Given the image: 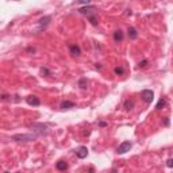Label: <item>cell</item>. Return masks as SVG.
Wrapping results in <instances>:
<instances>
[{
    "label": "cell",
    "instance_id": "11",
    "mask_svg": "<svg viewBox=\"0 0 173 173\" xmlns=\"http://www.w3.org/2000/svg\"><path fill=\"white\" fill-rule=\"evenodd\" d=\"M127 34H129L130 39H137V38H138V31H137L133 26H130L129 29H127Z\"/></svg>",
    "mask_w": 173,
    "mask_h": 173
},
{
    "label": "cell",
    "instance_id": "16",
    "mask_svg": "<svg viewBox=\"0 0 173 173\" xmlns=\"http://www.w3.org/2000/svg\"><path fill=\"white\" fill-rule=\"evenodd\" d=\"M114 73H115L116 76H123V74H125V68L116 66L115 69H114Z\"/></svg>",
    "mask_w": 173,
    "mask_h": 173
},
{
    "label": "cell",
    "instance_id": "22",
    "mask_svg": "<svg viewBox=\"0 0 173 173\" xmlns=\"http://www.w3.org/2000/svg\"><path fill=\"white\" fill-rule=\"evenodd\" d=\"M99 126H100V127H107L108 123H107V122H99Z\"/></svg>",
    "mask_w": 173,
    "mask_h": 173
},
{
    "label": "cell",
    "instance_id": "27",
    "mask_svg": "<svg viewBox=\"0 0 173 173\" xmlns=\"http://www.w3.org/2000/svg\"><path fill=\"white\" fill-rule=\"evenodd\" d=\"M4 173H10V172H4ZM16 173H20V172H16Z\"/></svg>",
    "mask_w": 173,
    "mask_h": 173
},
{
    "label": "cell",
    "instance_id": "7",
    "mask_svg": "<svg viewBox=\"0 0 173 173\" xmlns=\"http://www.w3.org/2000/svg\"><path fill=\"white\" fill-rule=\"evenodd\" d=\"M69 52H70V54H72V56H74V57L81 56V49H80V46H78V45H76V43L69 45Z\"/></svg>",
    "mask_w": 173,
    "mask_h": 173
},
{
    "label": "cell",
    "instance_id": "25",
    "mask_svg": "<svg viewBox=\"0 0 173 173\" xmlns=\"http://www.w3.org/2000/svg\"><path fill=\"white\" fill-rule=\"evenodd\" d=\"M95 68H96V69H101V65L100 64H95Z\"/></svg>",
    "mask_w": 173,
    "mask_h": 173
},
{
    "label": "cell",
    "instance_id": "20",
    "mask_svg": "<svg viewBox=\"0 0 173 173\" xmlns=\"http://www.w3.org/2000/svg\"><path fill=\"white\" fill-rule=\"evenodd\" d=\"M166 166H168V168H173V158H169L168 161H166Z\"/></svg>",
    "mask_w": 173,
    "mask_h": 173
},
{
    "label": "cell",
    "instance_id": "13",
    "mask_svg": "<svg viewBox=\"0 0 173 173\" xmlns=\"http://www.w3.org/2000/svg\"><path fill=\"white\" fill-rule=\"evenodd\" d=\"M123 107H125V110H126V111L133 110V107H134V101H133V100H130V99H127V100L125 101V104H123Z\"/></svg>",
    "mask_w": 173,
    "mask_h": 173
},
{
    "label": "cell",
    "instance_id": "17",
    "mask_svg": "<svg viewBox=\"0 0 173 173\" xmlns=\"http://www.w3.org/2000/svg\"><path fill=\"white\" fill-rule=\"evenodd\" d=\"M88 19H89V22H91L92 26H97V18H96V15H92V16H88Z\"/></svg>",
    "mask_w": 173,
    "mask_h": 173
},
{
    "label": "cell",
    "instance_id": "26",
    "mask_svg": "<svg viewBox=\"0 0 173 173\" xmlns=\"http://www.w3.org/2000/svg\"><path fill=\"white\" fill-rule=\"evenodd\" d=\"M89 173H93V168H89Z\"/></svg>",
    "mask_w": 173,
    "mask_h": 173
},
{
    "label": "cell",
    "instance_id": "23",
    "mask_svg": "<svg viewBox=\"0 0 173 173\" xmlns=\"http://www.w3.org/2000/svg\"><path fill=\"white\" fill-rule=\"evenodd\" d=\"M26 52H30V53H34V52H35V49H34V48H27V49H26Z\"/></svg>",
    "mask_w": 173,
    "mask_h": 173
},
{
    "label": "cell",
    "instance_id": "5",
    "mask_svg": "<svg viewBox=\"0 0 173 173\" xmlns=\"http://www.w3.org/2000/svg\"><path fill=\"white\" fill-rule=\"evenodd\" d=\"M78 12L86 15V16H92V15H96V8H95L93 5H88V7H85V8H80Z\"/></svg>",
    "mask_w": 173,
    "mask_h": 173
},
{
    "label": "cell",
    "instance_id": "14",
    "mask_svg": "<svg viewBox=\"0 0 173 173\" xmlns=\"http://www.w3.org/2000/svg\"><path fill=\"white\" fill-rule=\"evenodd\" d=\"M86 85H88V80H86L85 77H81V78L78 80V86H80L81 89H86Z\"/></svg>",
    "mask_w": 173,
    "mask_h": 173
},
{
    "label": "cell",
    "instance_id": "2",
    "mask_svg": "<svg viewBox=\"0 0 173 173\" xmlns=\"http://www.w3.org/2000/svg\"><path fill=\"white\" fill-rule=\"evenodd\" d=\"M141 97L143 99L145 103L150 104V103L153 101V99H154V93H153L152 89H143V91L141 92Z\"/></svg>",
    "mask_w": 173,
    "mask_h": 173
},
{
    "label": "cell",
    "instance_id": "28",
    "mask_svg": "<svg viewBox=\"0 0 173 173\" xmlns=\"http://www.w3.org/2000/svg\"><path fill=\"white\" fill-rule=\"evenodd\" d=\"M172 65H173V64H172Z\"/></svg>",
    "mask_w": 173,
    "mask_h": 173
},
{
    "label": "cell",
    "instance_id": "24",
    "mask_svg": "<svg viewBox=\"0 0 173 173\" xmlns=\"http://www.w3.org/2000/svg\"><path fill=\"white\" fill-rule=\"evenodd\" d=\"M164 125H165V126L169 125V119H168V118H164Z\"/></svg>",
    "mask_w": 173,
    "mask_h": 173
},
{
    "label": "cell",
    "instance_id": "12",
    "mask_svg": "<svg viewBox=\"0 0 173 173\" xmlns=\"http://www.w3.org/2000/svg\"><path fill=\"white\" fill-rule=\"evenodd\" d=\"M50 20H52V16H43L42 19L39 20V29H45Z\"/></svg>",
    "mask_w": 173,
    "mask_h": 173
},
{
    "label": "cell",
    "instance_id": "3",
    "mask_svg": "<svg viewBox=\"0 0 173 173\" xmlns=\"http://www.w3.org/2000/svg\"><path fill=\"white\" fill-rule=\"evenodd\" d=\"M131 148H133V143H131L130 141H125V142H122V143L119 145V148L116 149V152L119 154H125V153H127V152H130Z\"/></svg>",
    "mask_w": 173,
    "mask_h": 173
},
{
    "label": "cell",
    "instance_id": "1",
    "mask_svg": "<svg viewBox=\"0 0 173 173\" xmlns=\"http://www.w3.org/2000/svg\"><path fill=\"white\" fill-rule=\"evenodd\" d=\"M38 137H41V135H38L37 133H34V134H15L11 137V139L16 141V142H33Z\"/></svg>",
    "mask_w": 173,
    "mask_h": 173
},
{
    "label": "cell",
    "instance_id": "9",
    "mask_svg": "<svg viewBox=\"0 0 173 173\" xmlns=\"http://www.w3.org/2000/svg\"><path fill=\"white\" fill-rule=\"evenodd\" d=\"M74 103L73 101H69V100H65V101H61V104H60V108L61 110H70V108H74Z\"/></svg>",
    "mask_w": 173,
    "mask_h": 173
},
{
    "label": "cell",
    "instance_id": "15",
    "mask_svg": "<svg viewBox=\"0 0 173 173\" xmlns=\"http://www.w3.org/2000/svg\"><path fill=\"white\" fill-rule=\"evenodd\" d=\"M165 104H166L165 99H164V97H161V99L158 100V103H157V106H156V110H162L164 107H165Z\"/></svg>",
    "mask_w": 173,
    "mask_h": 173
},
{
    "label": "cell",
    "instance_id": "19",
    "mask_svg": "<svg viewBox=\"0 0 173 173\" xmlns=\"http://www.w3.org/2000/svg\"><path fill=\"white\" fill-rule=\"evenodd\" d=\"M148 64H149V62H148V60H143V61H141V62L138 64V66H139V68H145Z\"/></svg>",
    "mask_w": 173,
    "mask_h": 173
},
{
    "label": "cell",
    "instance_id": "18",
    "mask_svg": "<svg viewBox=\"0 0 173 173\" xmlns=\"http://www.w3.org/2000/svg\"><path fill=\"white\" fill-rule=\"evenodd\" d=\"M41 73H42L43 76H52V72L49 70L48 68H42V69H41Z\"/></svg>",
    "mask_w": 173,
    "mask_h": 173
},
{
    "label": "cell",
    "instance_id": "4",
    "mask_svg": "<svg viewBox=\"0 0 173 173\" xmlns=\"http://www.w3.org/2000/svg\"><path fill=\"white\" fill-rule=\"evenodd\" d=\"M26 103H27L29 106H33V107L41 106V100H39V97L35 96V95H30V96L26 97Z\"/></svg>",
    "mask_w": 173,
    "mask_h": 173
},
{
    "label": "cell",
    "instance_id": "6",
    "mask_svg": "<svg viewBox=\"0 0 173 173\" xmlns=\"http://www.w3.org/2000/svg\"><path fill=\"white\" fill-rule=\"evenodd\" d=\"M76 156H77V158H80V160L86 158V156H88V149H86V146H80V148L76 150Z\"/></svg>",
    "mask_w": 173,
    "mask_h": 173
},
{
    "label": "cell",
    "instance_id": "21",
    "mask_svg": "<svg viewBox=\"0 0 173 173\" xmlns=\"http://www.w3.org/2000/svg\"><path fill=\"white\" fill-rule=\"evenodd\" d=\"M10 97H11V96H8V95H5V93H3V95H1V100L5 101V100H8Z\"/></svg>",
    "mask_w": 173,
    "mask_h": 173
},
{
    "label": "cell",
    "instance_id": "10",
    "mask_svg": "<svg viewBox=\"0 0 173 173\" xmlns=\"http://www.w3.org/2000/svg\"><path fill=\"white\" fill-rule=\"evenodd\" d=\"M68 166H69L68 162H66V161H64V160H60V161H57V164H56V168H57L58 170H61V172L66 170Z\"/></svg>",
    "mask_w": 173,
    "mask_h": 173
},
{
    "label": "cell",
    "instance_id": "8",
    "mask_svg": "<svg viewBox=\"0 0 173 173\" xmlns=\"http://www.w3.org/2000/svg\"><path fill=\"white\" fill-rule=\"evenodd\" d=\"M112 38H114V41H115L116 43H119L123 41V38H125V33L122 31V30H115L114 31V34H112Z\"/></svg>",
    "mask_w": 173,
    "mask_h": 173
}]
</instances>
